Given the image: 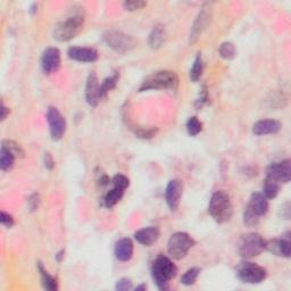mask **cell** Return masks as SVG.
Wrapping results in <instances>:
<instances>
[{
  "label": "cell",
  "instance_id": "7a4b0ae2",
  "mask_svg": "<svg viewBox=\"0 0 291 291\" xmlns=\"http://www.w3.org/2000/svg\"><path fill=\"white\" fill-rule=\"evenodd\" d=\"M178 273V268L169 257L159 255L151 266V276L159 290L169 289V284Z\"/></svg>",
  "mask_w": 291,
  "mask_h": 291
},
{
  "label": "cell",
  "instance_id": "ab89813d",
  "mask_svg": "<svg viewBox=\"0 0 291 291\" xmlns=\"http://www.w3.org/2000/svg\"><path fill=\"white\" fill-rule=\"evenodd\" d=\"M43 163H44V167L48 170H52L55 167V161L54 158H52V156L50 153H44L43 156Z\"/></svg>",
  "mask_w": 291,
  "mask_h": 291
},
{
  "label": "cell",
  "instance_id": "7c38bea8",
  "mask_svg": "<svg viewBox=\"0 0 291 291\" xmlns=\"http://www.w3.org/2000/svg\"><path fill=\"white\" fill-rule=\"evenodd\" d=\"M268 176L279 183H288L291 179V162L290 159L272 163L268 169Z\"/></svg>",
  "mask_w": 291,
  "mask_h": 291
},
{
  "label": "cell",
  "instance_id": "e0dca14e",
  "mask_svg": "<svg viewBox=\"0 0 291 291\" xmlns=\"http://www.w3.org/2000/svg\"><path fill=\"white\" fill-rule=\"evenodd\" d=\"M159 235H161V231L157 227H146L134 233V239L140 245L149 247L158 240Z\"/></svg>",
  "mask_w": 291,
  "mask_h": 291
},
{
  "label": "cell",
  "instance_id": "3957f363",
  "mask_svg": "<svg viewBox=\"0 0 291 291\" xmlns=\"http://www.w3.org/2000/svg\"><path fill=\"white\" fill-rule=\"evenodd\" d=\"M208 213L217 223L222 224L229 222L233 215V206L230 196L222 190L214 192L208 204Z\"/></svg>",
  "mask_w": 291,
  "mask_h": 291
},
{
  "label": "cell",
  "instance_id": "e575fe53",
  "mask_svg": "<svg viewBox=\"0 0 291 291\" xmlns=\"http://www.w3.org/2000/svg\"><path fill=\"white\" fill-rule=\"evenodd\" d=\"M146 6H147V2L140 1V0H137V1H124L123 2V7H124V9L129 10V11L142 9V8L146 7Z\"/></svg>",
  "mask_w": 291,
  "mask_h": 291
},
{
  "label": "cell",
  "instance_id": "d4e9b609",
  "mask_svg": "<svg viewBox=\"0 0 291 291\" xmlns=\"http://www.w3.org/2000/svg\"><path fill=\"white\" fill-rule=\"evenodd\" d=\"M15 159L16 157L9 150H7L1 147V149H0V169H1V171L8 172L13 169Z\"/></svg>",
  "mask_w": 291,
  "mask_h": 291
},
{
  "label": "cell",
  "instance_id": "603a6c76",
  "mask_svg": "<svg viewBox=\"0 0 291 291\" xmlns=\"http://www.w3.org/2000/svg\"><path fill=\"white\" fill-rule=\"evenodd\" d=\"M280 186L281 184L278 181L266 175V178L264 180V184H263V195L268 199L276 198V197L279 195V191H280Z\"/></svg>",
  "mask_w": 291,
  "mask_h": 291
},
{
  "label": "cell",
  "instance_id": "60d3db41",
  "mask_svg": "<svg viewBox=\"0 0 291 291\" xmlns=\"http://www.w3.org/2000/svg\"><path fill=\"white\" fill-rule=\"evenodd\" d=\"M281 212H282V217L286 220L290 219V203L287 202L281 207Z\"/></svg>",
  "mask_w": 291,
  "mask_h": 291
},
{
  "label": "cell",
  "instance_id": "6da1fadb",
  "mask_svg": "<svg viewBox=\"0 0 291 291\" xmlns=\"http://www.w3.org/2000/svg\"><path fill=\"white\" fill-rule=\"evenodd\" d=\"M179 87V76L173 71H158L150 74L142 81L139 92L149 90H171L175 91Z\"/></svg>",
  "mask_w": 291,
  "mask_h": 291
},
{
  "label": "cell",
  "instance_id": "5bb4252c",
  "mask_svg": "<svg viewBox=\"0 0 291 291\" xmlns=\"http://www.w3.org/2000/svg\"><path fill=\"white\" fill-rule=\"evenodd\" d=\"M60 51L55 47L47 48L41 57V67L46 74H52L58 71L60 66Z\"/></svg>",
  "mask_w": 291,
  "mask_h": 291
},
{
  "label": "cell",
  "instance_id": "ac0fdd59",
  "mask_svg": "<svg viewBox=\"0 0 291 291\" xmlns=\"http://www.w3.org/2000/svg\"><path fill=\"white\" fill-rule=\"evenodd\" d=\"M281 123L277 120H261L253 126V133L255 136H268L276 134L281 130Z\"/></svg>",
  "mask_w": 291,
  "mask_h": 291
},
{
  "label": "cell",
  "instance_id": "277c9868",
  "mask_svg": "<svg viewBox=\"0 0 291 291\" xmlns=\"http://www.w3.org/2000/svg\"><path fill=\"white\" fill-rule=\"evenodd\" d=\"M84 18L80 15L71 16L64 20H60L52 28V38L59 42H67L74 39L83 30Z\"/></svg>",
  "mask_w": 291,
  "mask_h": 291
},
{
  "label": "cell",
  "instance_id": "f546056e",
  "mask_svg": "<svg viewBox=\"0 0 291 291\" xmlns=\"http://www.w3.org/2000/svg\"><path fill=\"white\" fill-rule=\"evenodd\" d=\"M203 130V123L199 121L197 116H192L187 122V131L190 137H196L202 132Z\"/></svg>",
  "mask_w": 291,
  "mask_h": 291
},
{
  "label": "cell",
  "instance_id": "7bdbcfd3",
  "mask_svg": "<svg viewBox=\"0 0 291 291\" xmlns=\"http://www.w3.org/2000/svg\"><path fill=\"white\" fill-rule=\"evenodd\" d=\"M64 254H65V252H64V251H60L59 253H57V255H56L57 261L60 262L61 260H63V258H64Z\"/></svg>",
  "mask_w": 291,
  "mask_h": 291
},
{
  "label": "cell",
  "instance_id": "30bf717a",
  "mask_svg": "<svg viewBox=\"0 0 291 291\" xmlns=\"http://www.w3.org/2000/svg\"><path fill=\"white\" fill-rule=\"evenodd\" d=\"M212 8L210 7L208 3H206L197 15V17L195 19L194 24L191 26V32H190V43H195L197 40L199 39V36L202 35L203 32L205 31V28L207 27L208 24L211 22L212 17Z\"/></svg>",
  "mask_w": 291,
  "mask_h": 291
},
{
  "label": "cell",
  "instance_id": "4316f807",
  "mask_svg": "<svg viewBox=\"0 0 291 291\" xmlns=\"http://www.w3.org/2000/svg\"><path fill=\"white\" fill-rule=\"evenodd\" d=\"M203 72H204V64H203L202 54L199 52V54H197L194 65H192V68L190 69V80L192 82H198L203 75Z\"/></svg>",
  "mask_w": 291,
  "mask_h": 291
},
{
  "label": "cell",
  "instance_id": "8fae6325",
  "mask_svg": "<svg viewBox=\"0 0 291 291\" xmlns=\"http://www.w3.org/2000/svg\"><path fill=\"white\" fill-rule=\"evenodd\" d=\"M183 194V182L179 179H173L167 183L165 189V200L172 212H175L180 206Z\"/></svg>",
  "mask_w": 291,
  "mask_h": 291
},
{
  "label": "cell",
  "instance_id": "9c48e42d",
  "mask_svg": "<svg viewBox=\"0 0 291 291\" xmlns=\"http://www.w3.org/2000/svg\"><path fill=\"white\" fill-rule=\"evenodd\" d=\"M47 122L51 139L55 141H59L66 132L65 117L56 107H49L47 110Z\"/></svg>",
  "mask_w": 291,
  "mask_h": 291
},
{
  "label": "cell",
  "instance_id": "5b68a950",
  "mask_svg": "<svg viewBox=\"0 0 291 291\" xmlns=\"http://www.w3.org/2000/svg\"><path fill=\"white\" fill-rule=\"evenodd\" d=\"M195 240L189 233L175 232L167 241V252L174 260H183L188 255L190 249L195 246Z\"/></svg>",
  "mask_w": 291,
  "mask_h": 291
},
{
  "label": "cell",
  "instance_id": "f35d334b",
  "mask_svg": "<svg viewBox=\"0 0 291 291\" xmlns=\"http://www.w3.org/2000/svg\"><path fill=\"white\" fill-rule=\"evenodd\" d=\"M0 221H1V224L5 225V227L8 229H10L14 225V217L3 211L1 212V217H0Z\"/></svg>",
  "mask_w": 291,
  "mask_h": 291
},
{
  "label": "cell",
  "instance_id": "8d00e7d4",
  "mask_svg": "<svg viewBox=\"0 0 291 291\" xmlns=\"http://www.w3.org/2000/svg\"><path fill=\"white\" fill-rule=\"evenodd\" d=\"M40 205V197L38 194H32L27 199V206L30 208V211H36L39 208Z\"/></svg>",
  "mask_w": 291,
  "mask_h": 291
},
{
  "label": "cell",
  "instance_id": "4fadbf2b",
  "mask_svg": "<svg viewBox=\"0 0 291 291\" xmlns=\"http://www.w3.org/2000/svg\"><path fill=\"white\" fill-rule=\"evenodd\" d=\"M290 249H291V243H290V235L282 236L279 239H272L265 243V251L272 253L273 255L289 258L290 257Z\"/></svg>",
  "mask_w": 291,
  "mask_h": 291
},
{
  "label": "cell",
  "instance_id": "d6a6232c",
  "mask_svg": "<svg viewBox=\"0 0 291 291\" xmlns=\"http://www.w3.org/2000/svg\"><path fill=\"white\" fill-rule=\"evenodd\" d=\"M244 223L249 228L256 227V225L260 223V217L254 214L248 207H246L244 212Z\"/></svg>",
  "mask_w": 291,
  "mask_h": 291
},
{
  "label": "cell",
  "instance_id": "2e32d148",
  "mask_svg": "<svg viewBox=\"0 0 291 291\" xmlns=\"http://www.w3.org/2000/svg\"><path fill=\"white\" fill-rule=\"evenodd\" d=\"M69 59L80 61V63H93L98 59L96 49L89 47H71L67 50Z\"/></svg>",
  "mask_w": 291,
  "mask_h": 291
},
{
  "label": "cell",
  "instance_id": "cb8c5ba5",
  "mask_svg": "<svg viewBox=\"0 0 291 291\" xmlns=\"http://www.w3.org/2000/svg\"><path fill=\"white\" fill-rule=\"evenodd\" d=\"M124 191L125 190H123L118 187H113L112 189H110L105 196L104 202H105L106 207L112 208V207L115 206V205L122 199L123 195H124Z\"/></svg>",
  "mask_w": 291,
  "mask_h": 291
},
{
  "label": "cell",
  "instance_id": "484cf974",
  "mask_svg": "<svg viewBox=\"0 0 291 291\" xmlns=\"http://www.w3.org/2000/svg\"><path fill=\"white\" fill-rule=\"evenodd\" d=\"M118 79H120V74H118L117 72H115L113 75L106 77V79L101 82V83H100L101 99H102V98H105L106 96H107V93L110 91V90H113L114 88L116 87Z\"/></svg>",
  "mask_w": 291,
  "mask_h": 291
},
{
  "label": "cell",
  "instance_id": "4dcf8cb0",
  "mask_svg": "<svg viewBox=\"0 0 291 291\" xmlns=\"http://www.w3.org/2000/svg\"><path fill=\"white\" fill-rule=\"evenodd\" d=\"M1 147L7 150H9L16 158H23L24 155H25L22 147H20L17 142H15L13 140H2Z\"/></svg>",
  "mask_w": 291,
  "mask_h": 291
},
{
  "label": "cell",
  "instance_id": "1f68e13d",
  "mask_svg": "<svg viewBox=\"0 0 291 291\" xmlns=\"http://www.w3.org/2000/svg\"><path fill=\"white\" fill-rule=\"evenodd\" d=\"M200 274V269L199 268H191L186 271V273L183 274L181 278V284L183 286H192L196 284L197 279Z\"/></svg>",
  "mask_w": 291,
  "mask_h": 291
},
{
  "label": "cell",
  "instance_id": "9a60e30c",
  "mask_svg": "<svg viewBox=\"0 0 291 291\" xmlns=\"http://www.w3.org/2000/svg\"><path fill=\"white\" fill-rule=\"evenodd\" d=\"M85 99L92 107L98 106L101 100L100 83L95 72H90V74L88 75L87 83H85Z\"/></svg>",
  "mask_w": 291,
  "mask_h": 291
},
{
  "label": "cell",
  "instance_id": "f1b7e54d",
  "mask_svg": "<svg viewBox=\"0 0 291 291\" xmlns=\"http://www.w3.org/2000/svg\"><path fill=\"white\" fill-rule=\"evenodd\" d=\"M131 129H132L133 133L140 139H151V138H154L158 132V129L154 128V126H150V128H145V126H134V128H131Z\"/></svg>",
  "mask_w": 291,
  "mask_h": 291
},
{
  "label": "cell",
  "instance_id": "b9f144b4",
  "mask_svg": "<svg viewBox=\"0 0 291 291\" xmlns=\"http://www.w3.org/2000/svg\"><path fill=\"white\" fill-rule=\"evenodd\" d=\"M8 114H9V109H8L5 105H1V121H5L7 116H8Z\"/></svg>",
  "mask_w": 291,
  "mask_h": 291
},
{
  "label": "cell",
  "instance_id": "7402d4cb",
  "mask_svg": "<svg viewBox=\"0 0 291 291\" xmlns=\"http://www.w3.org/2000/svg\"><path fill=\"white\" fill-rule=\"evenodd\" d=\"M38 270L40 273L41 285H42L43 289L49 290V291L58 290V284H57V280L48 273L47 270L44 269V266L42 265V263H38Z\"/></svg>",
  "mask_w": 291,
  "mask_h": 291
},
{
  "label": "cell",
  "instance_id": "836d02e7",
  "mask_svg": "<svg viewBox=\"0 0 291 291\" xmlns=\"http://www.w3.org/2000/svg\"><path fill=\"white\" fill-rule=\"evenodd\" d=\"M112 182L114 187H118L123 190H125L126 188H129L130 186V180L128 176H125L124 174H121V173H118L114 176V178L112 179Z\"/></svg>",
  "mask_w": 291,
  "mask_h": 291
},
{
  "label": "cell",
  "instance_id": "d6986e66",
  "mask_svg": "<svg viewBox=\"0 0 291 291\" xmlns=\"http://www.w3.org/2000/svg\"><path fill=\"white\" fill-rule=\"evenodd\" d=\"M247 207L258 217L265 215L269 210V200L263 194L255 192L251 196Z\"/></svg>",
  "mask_w": 291,
  "mask_h": 291
},
{
  "label": "cell",
  "instance_id": "d590c367",
  "mask_svg": "<svg viewBox=\"0 0 291 291\" xmlns=\"http://www.w3.org/2000/svg\"><path fill=\"white\" fill-rule=\"evenodd\" d=\"M115 289L118 291H128V290L133 289L132 281H131L130 279H128V278H122L116 282Z\"/></svg>",
  "mask_w": 291,
  "mask_h": 291
},
{
  "label": "cell",
  "instance_id": "8992f818",
  "mask_svg": "<svg viewBox=\"0 0 291 291\" xmlns=\"http://www.w3.org/2000/svg\"><path fill=\"white\" fill-rule=\"evenodd\" d=\"M265 243L266 240L260 233H247L241 237L239 246H238V252L241 257L251 260V258L260 256L265 251Z\"/></svg>",
  "mask_w": 291,
  "mask_h": 291
},
{
  "label": "cell",
  "instance_id": "44dd1931",
  "mask_svg": "<svg viewBox=\"0 0 291 291\" xmlns=\"http://www.w3.org/2000/svg\"><path fill=\"white\" fill-rule=\"evenodd\" d=\"M165 41V28L163 25H156L148 36V44L151 49H159Z\"/></svg>",
  "mask_w": 291,
  "mask_h": 291
},
{
  "label": "cell",
  "instance_id": "ee69618b",
  "mask_svg": "<svg viewBox=\"0 0 291 291\" xmlns=\"http://www.w3.org/2000/svg\"><path fill=\"white\" fill-rule=\"evenodd\" d=\"M136 290H147V286L146 285H140V286H138Z\"/></svg>",
  "mask_w": 291,
  "mask_h": 291
},
{
  "label": "cell",
  "instance_id": "52a82bcc",
  "mask_svg": "<svg viewBox=\"0 0 291 291\" xmlns=\"http://www.w3.org/2000/svg\"><path fill=\"white\" fill-rule=\"evenodd\" d=\"M102 40L109 48H112L118 54H125L136 47V40L132 36L116 28H110L106 31L102 35Z\"/></svg>",
  "mask_w": 291,
  "mask_h": 291
},
{
  "label": "cell",
  "instance_id": "83f0119b",
  "mask_svg": "<svg viewBox=\"0 0 291 291\" xmlns=\"http://www.w3.org/2000/svg\"><path fill=\"white\" fill-rule=\"evenodd\" d=\"M219 52H220V56L222 57L223 59H227V60L233 59L237 55L235 44H233L232 42H229V41H225V42L221 43V46L219 48Z\"/></svg>",
  "mask_w": 291,
  "mask_h": 291
},
{
  "label": "cell",
  "instance_id": "ffe728a7",
  "mask_svg": "<svg viewBox=\"0 0 291 291\" xmlns=\"http://www.w3.org/2000/svg\"><path fill=\"white\" fill-rule=\"evenodd\" d=\"M133 243L129 238H123L120 239L115 245L114 254L118 261L129 262L133 256Z\"/></svg>",
  "mask_w": 291,
  "mask_h": 291
},
{
  "label": "cell",
  "instance_id": "ba28073f",
  "mask_svg": "<svg viewBox=\"0 0 291 291\" xmlns=\"http://www.w3.org/2000/svg\"><path fill=\"white\" fill-rule=\"evenodd\" d=\"M237 276L244 284L257 285L265 280L268 272L263 266L253 263V262H243L238 265Z\"/></svg>",
  "mask_w": 291,
  "mask_h": 291
},
{
  "label": "cell",
  "instance_id": "74e56055",
  "mask_svg": "<svg viewBox=\"0 0 291 291\" xmlns=\"http://www.w3.org/2000/svg\"><path fill=\"white\" fill-rule=\"evenodd\" d=\"M207 99H208L207 89H206V87H204V88L202 89V91H200V95H199V97H198V99L196 100V104H195L196 108H197V109H200V108H202L203 106H204L205 104H206Z\"/></svg>",
  "mask_w": 291,
  "mask_h": 291
}]
</instances>
